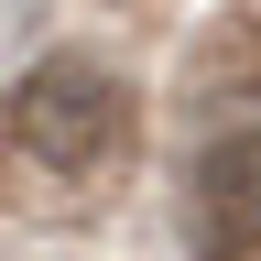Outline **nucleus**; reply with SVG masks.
I'll return each mask as SVG.
<instances>
[{"instance_id":"2","label":"nucleus","mask_w":261,"mask_h":261,"mask_svg":"<svg viewBox=\"0 0 261 261\" xmlns=\"http://www.w3.org/2000/svg\"><path fill=\"white\" fill-rule=\"evenodd\" d=\"M196 250L207 261H250L261 250V120H228L196 152Z\"/></svg>"},{"instance_id":"1","label":"nucleus","mask_w":261,"mask_h":261,"mask_svg":"<svg viewBox=\"0 0 261 261\" xmlns=\"http://www.w3.org/2000/svg\"><path fill=\"white\" fill-rule=\"evenodd\" d=\"M11 142L44 163V174H109L130 152V87L109 76L98 55H44L33 76L11 87Z\"/></svg>"}]
</instances>
